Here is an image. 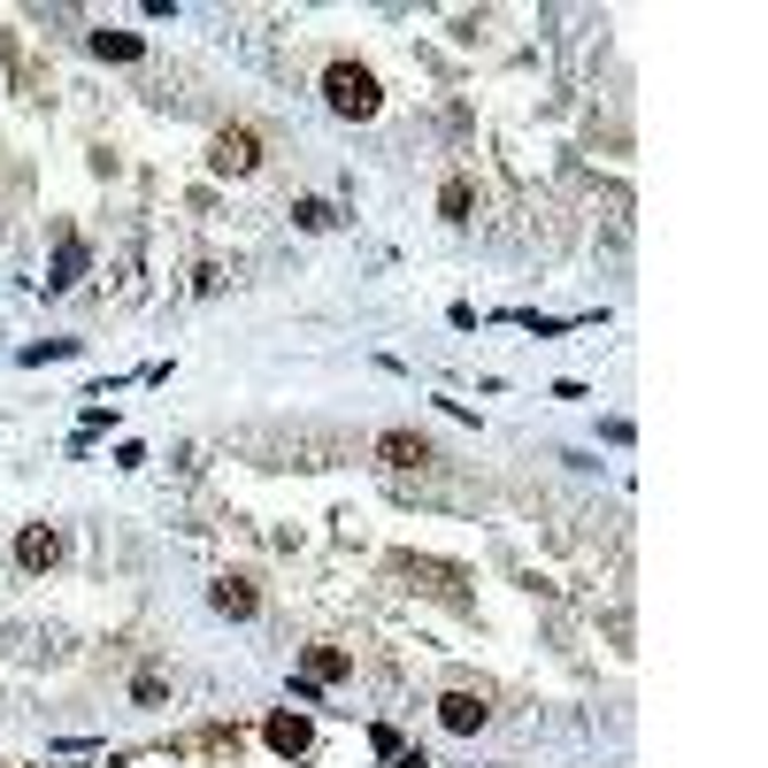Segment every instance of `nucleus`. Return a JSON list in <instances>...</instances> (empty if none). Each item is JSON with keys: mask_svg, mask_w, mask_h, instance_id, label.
Listing matches in <instances>:
<instances>
[{"mask_svg": "<svg viewBox=\"0 0 768 768\" xmlns=\"http://www.w3.org/2000/svg\"><path fill=\"white\" fill-rule=\"evenodd\" d=\"M15 561H23V569H54V561H62V530L31 523V530L15 538Z\"/></svg>", "mask_w": 768, "mask_h": 768, "instance_id": "obj_4", "label": "nucleus"}, {"mask_svg": "<svg viewBox=\"0 0 768 768\" xmlns=\"http://www.w3.org/2000/svg\"><path fill=\"white\" fill-rule=\"evenodd\" d=\"M323 101H330V116H354V124H369V116L385 108L377 70H361V62H330V70H323Z\"/></svg>", "mask_w": 768, "mask_h": 768, "instance_id": "obj_1", "label": "nucleus"}, {"mask_svg": "<svg viewBox=\"0 0 768 768\" xmlns=\"http://www.w3.org/2000/svg\"><path fill=\"white\" fill-rule=\"evenodd\" d=\"M346 669H354V661H346L338 645H307V684H338Z\"/></svg>", "mask_w": 768, "mask_h": 768, "instance_id": "obj_9", "label": "nucleus"}, {"mask_svg": "<svg viewBox=\"0 0 768 768\" xmlns=\"http://www.w3.org/2000/svg\"><path fill=\"white\" fill-rule=\"evenodd\" d=\"M293 215H301V231H330V223H338V215H330V208H323V200H301V208H293Z\"/></svg>", "mask_w": 768, "mask_h": 768, "instance_id": "obj_11", "label": "nucleus"}, {"mask_svg": "<svg viewBox=\"0 0 768 768\" xmlns=\"http://www.w3.org/2000/svg\"><path fill=\"white\" fill-rule=\"evenodd\" d=\"M208 169H215V177H246V169H262V139H254V131H215Z\"/></svg>", "mask_w": 768, "mask_h": 768, "instance_id": "obj_2", "label": "nucleus"}, {"mask_svg": "<svg viewBox=\"0 0 768 768\" xmlns=\"http://www.w3.org/2000/svg\"><path fill=\"white\" fill-rule=\"evenodd\" d=\"M77 277H85V246H77V239L62 231V254H54V277H46V293H70Z\"/></svg>", "mask_w": 768, "mask_h": 768, "instance_id": "obj_7", "label": "nucleus"}, {"mask_svg": "<svg viewBox=\"0 0 768 768\" xmlns=\"http://www.w3.org/2000/svg\"><path fill=\"white\" fill-rule=\"evenodd\" d=\"M484 715H492V707H484L476 692H446V699H439V723H446V730H484Z\"/></svg>", "mask_w": 768, "mask_h": 768, "instance_id": "obj_5", "label": "nucleus"}, {"mask_svg": "<svg viewBox=\"0 0 768 768\" xmlns=\"http://www.w3.org/2000/svg\"><path fill=\"white\" fill-rule=\"evenodd\" d=\"M377 454L392 461V469H423V461H431V439H408V431H385V439H377Z\"/></svg>", "mask_w": 768, "mask_h": 768, "instance_id": "obj_6", "label": "nucleus"}, {"mask_svg": "<svg viewBox=\"0 0 768 768\" xmlns=\"http://www.w3.org/2000/svg\"><path fill=\"white\" fill-rule=\"evenodd\" d=\"M439 208H446L454 223H461V215H469V185H461V177H454V185H446V192H439Z\"/></svg>", "mask_w": 768, "mask_h": 768, "instance_id": "obj_12", "label": "nucleus"}, {"mask_svg": "<svg viewBox=\"0 0 768 768\" xmlns=\"http://www.w3.org/2000/svg\"><path fill=\"white\" fill-rule=\"evenodd\" d=\"M262 738H270L285 761H293V754H307V723H301V715H270V730H262Z\"/></svg>", "mask_w": 768, "mask_h": 768, "instance_id": "obj_8", "label": "nucleus"}, {"mask_svg": "<svg viewBox=\"0 0 768 768\" xmlns=\"http://www.w3.org/2000/svg\"><path fill=\"white\" fill-rule=\"evenodd\" d=\"M93 54H101V62H139V39H131V31H108V23H101V31H93Z\"/></svg>", "mask_w": 768, "mask_h": 768, "instance_id": "obj_10", "label": "nucleus"}, {"mask_svg": "<svg viewBox=\"0 0 768 768\" xmlns=\"http://www.w3.org/2000/svg\"><path fill=\"white\" fill-rule=\"evenodd\" d=\"M215 614H231V622H246V614L262 608V592H254V577H215Z\"/></svg>", "mask_w": 768, "mask_h": 768, "instance_id": "obj_3", "label": "nucleus"}]
</instances>
